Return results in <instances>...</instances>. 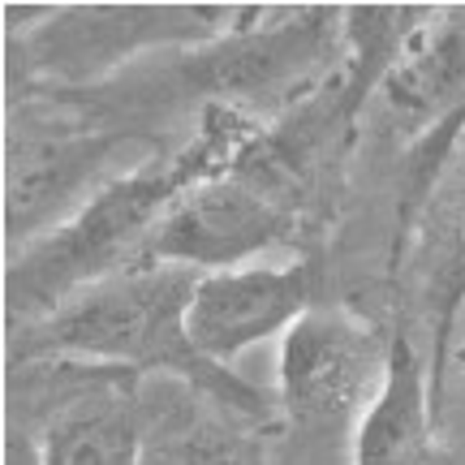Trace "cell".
<instances>
[{
	"label": "cell",
	"mask_w": 465,
	"mask_h": 465,
	"mask_svg": "<svg viewBox=\"0 0 465 465\" xmlns=\"http://www.w3.org/2000/svg\"><path fill=\"white\" fill-rule=\"evenodd\" d=\"M267 125L272 121L246 108L203 104L199 125L177 151L147 155L134 168L116 173L65 224H56L39 242L9 254V281H5L9 323L31 328L39 319H48L56 306H65L74 293L134 267L147 232L168 212V203L185 185L242 164L250 147L267 134Z\"/></svg>",
	"instance_id": "cell-1"
},
{
	"label": "cell",
	"mask_w": 465,
	"mask_h": 465,
	"mask_svg": "<svg viewBox=\"0 0 465 465\" xmlns=\"http://www.w3.org/2000/svg\"><path fill=\"white\" fill-rule=\"evenodd\" d=\"M199 272L173 263H134L108 281L74 293L48 319L22 328V353L74 362L164 371L194 383L229 414L267 418V397L237 371L207 362L190 341V298Z\"/></svg>",
	"instance_id": "cell-2"
},
{
	"label": "cell",
	"mask_w": 465,
	"mask_h": 465,
	"mask_svg": "<svg viewBox=\"0 0 465 465\" xmlns=\"http://www.w3.org/2000/svg\"><path fill=\"white\" fill-rule=\"evenodd\" d=\"M380 143L405 155L401 232L431 199L440 173L465 138V5H435L392 69L371 91L362 116Z\"/></svg>",
	"instance_id": "cell-3"
},
{
	"label": "cell",
	"mask_w": 465,
	"mask_h": 465,
	"mask_svg": "<svg viewBox=\"0 0 465 465\" xmlns=\"http://www.w3.org/2000/svg\"><path fill=\"white\" fill-rule=\"evenodd\" d=\"M263 9L220 5H74L44 9L22 31V56L31 78L52 86L108 83L121 65L155 48H199L246 31Z\"/></svg>",
	"instance_id": "cell-4"
},
{
	"label": "cell",
	"mask_w": 465,
	"mask_h": 465,
	"mask_svg": "<svg viewBox=\"0 0 465 465\" xmlns=\"http://www.w3.org/2000/svg\"><path fill=\"white\" fill-rule=\"evenodd\" d=\"M392 336L341 306L302 315L281 336V414L306 444H336L362 427L388 380Z\"/></svg>",
	"instance_id": "cell-5"
},
{
	"label": "cell",
	"mask_w": 465,
	"mask_h": 465,
	"mask_svg": "<svg viewBox=\"0 0 465 465\" xmlns=\"http://www.w3.org/2000/svg\"><path fill=\"white\" fill-rule=\"evenodd\" d=\"M121 151H147L125 134L56 130L22 125L9 143V182H5V237L14 254L65 224L91 194L116 177ZM125 173V168H121Z\"/></svg>",
	"instance_id": "cell-6"
},
{
	"label": "cell",
	"mask_w": 465,
	"mask_h": 465,
	"mask_svg": "<svg viewBox=\"0 0 465 465\" xmlns=\"http://www.w3.org/2000/svg\"><path fill=\"white\" fill-rule=\"evenodd\" d=\"M319 272L311 259L298 263H246L207 272L190 298V341L207 362L232 371L246 349L284 336L302 315L315 311Z\"/></svg>",
	"instance_id": "cell-7"
},
{
	"label": "cell",
	"mask_w": 465,
	"mask_h": 465,
	"mask_svg": "<svg viewBox=\"0 0 465 465\" xmlns=\"http://www.w3.org/2000/svg\"><path fill=\"white\" fill-rule=\"evenodd\" d=\"M435 405L431 362L410 328H397L388 380L349 444V465H457L452 452L435 444Z\"/></svg>",
	"instance_id": "cell-8"
},
{
	"label": "cell",
	"mask_w": 465,
	"mask_h": 465,
	"mask_svg": "<svg viewBox=\"0 0 465 465\" xmlns=\"http://www.w3.org/2000/svg\"><path fill=\"white\" fill-rule=\"evenodd\" d=\"M414 237V281L422 311L431 319V349H440L444 332L465 302V138L452 151L449 168L440 173L431 199L410 229L397 237V254Z\"/></svg>",
	"instance_id": "cell-9"
},
{
	"label": "cell",
	"mask_w": 465,
	"mask_h": 465,
	"mask_svg": "<svg viewBox=\"0 0 465 465\" xmlns=\"http://www.w3.org/2000/svg\"><path fill=\"white\" fill-rule=\"evenodd\" d=\"M143 418L113 397L78 401L39 435V465H143Z\"/></svg>",
	"instance_id": "cell-10"
},
{
	"label": "cell",
	"mask_w": 465,
	"mask_h": 465,
	"mask_svg": "<svg viewBox=\"0 0 465 465\" xmlns=\"http://www.w3.org/2000/svg\"><path fill=\"white\" fill-rule=\"evenodd\" d=\"M143 465H263L259 444L242 431L212 427V422H185L173 431L147 440Z\"/></svg>",
	"instance_id": "cell-11"
},
{
	"label": "cell",
	"mask_w": 465,
	"mask_h": 465,
	"mask_svg": "<svg viewBox=\"0 0 465 465\" xmlns=\"http://www.w3.org/2000/svg\"><path fill=\"white\" fill-rule=\"evenodd\" d=\"M444 375H457V380H465V302H461V311H457V319H452V328L444 332V341H440V349L431 353L435 397L444 392Z\"/></svg>",
	"instance_id": "cell-12"
},
{
	"label": "cell",
	"mask_w": 465,
	"mask_h": 465,
	"mask_svg": "<svg viewBox=\"0 0 465 465\" xmlns=\"http://www.w3.org/2000/svg\"><path fill=\"white\" fill-rule=\"evenodd\" d=\"M5 465H39V440L9 427V435H5Z\"/></svg>",
	"instance_id": "cell-13"
}]
</instances>
